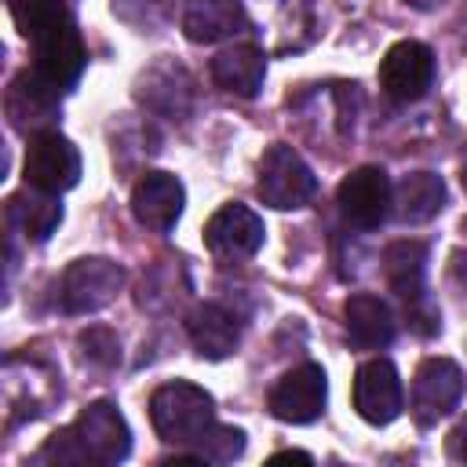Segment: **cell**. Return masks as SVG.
I'll return each mask as SVG.
<instances>
[{
  "label": "cell",
  "instance_id": "1",
  "mask_svg": "<svg viewBox=\"0 0 467 467\" xmlns=\"http://www.w3.org/2000/svg\"><path fill=\"white\" fill-rule=\"evenodd\" d=\"M18 33L33 44V69L58 91H69L88 62L77 22L62 0H7Z\"/></svg>",
  "mask_w": 467,
  "mask_h": 467
},
{
  "label": "cell",
  "instance_id": "2",
  "mask_svg": "<svg viewBox=\"0 0 467 467\" xmlns=\"http://www.w3.org/2000/svg\"><path fill=\"white\" fill-rule=\"evenodd\" d=\"M215 401L204 387L175 379L153 390L150 398V420L153 431L161 434V441L168 445H197L201 434L215 423Z\"/></svg>",
  "mask_w": 467,
  "mask_h": 467
},
{
  "label": "cell",
  "instance_id": "3",
  "mask_svg": "<svg viewBox=\"0 0 467 467\" xmlns=\"http://www.w3.org/2000/svg\"><path fill=\"white\" fill-rule=\"evenodd\" d=\"M314 190H317V179L292 146L274 142L263 153V161H259V197H263V204L281 208V212L303 208L314 197Z\"/></svg>",
  "mask_w": 467,
  "mask_h": 467
},
{
  "label": "cell",
  "instance_id": "4",
  "mask_svg": "<svg viewBox=\"0 0 467 467\" xmlns=\"http://www.w3.org/2000/svg\"><path fill=\"white\" fill-rule=\"evenodd\" d=\"M120 285H124V266L113 259L91 255V259H77L66 266L58 299L66 314H95L117 299Z\"/></svg>",
  "mask_w": 467,
  "mask_h": 467
},
{
  "label": "cell",
  "instance_id": "5",
  "mask_svg": "<svg viewBox=\"0 0 467 467\" xmlns=\"http://www.w3.org/2000/svg\"><path fill=\"white\" fill-rule=\"evenodd\" d=\"M22 175H26V186H36L47 193H66L80 182V153L66 135L36 131V135H29Z\"/></svg>",
  "mask_w": 467,
  "mask_h": 467
},
{
  "label": "cell",
  "instance_id": "6",
  "mask_svg": "<svg viewBox=\"0 0 467 467\" xmlns=\"http://www.w3.org/2000/svg\"><path fill=\"white\" fill-rule=\"evenodd\" d=\"M336 204H339V215H343L350 226H358V230H376V226L387 219L390 204H394V186H390V179H387L383 168L365 164V168H354V171L339 182Z\"/></svg>",
  "mask_w": 467,
  "mask_h": 467
},
{
  "label": "cell",
  "instance_id": "7",
  "mask_svg": "<svg viewBox=\"0 0 467 467\" xmlns=\"http://www.w3.org/2000/svg\"><path fill=\"white\" fill-rule=\"evenodd\" d=\"M73 434H77L88 463H99V467H113L131 452V431L113 401H91L73 420Z\"/></svg>",
  "mask_w": 467,
  "mask_h": 467
},
{
  "label": "cell",
  "instance_id": "8",
  "mask_svg": "<svg viewBox=\"0 0 467 467\" xmlns=\"http://www.w3.org/2000/svg\"><path fill=\"white\" fill-rule=\"evenodd\" d=\"M463 394V372L449 358H427L412 376V416L420 427L445 420Z\"/></svg>",
  "mask_w": 467,
  "mask_h": 467
},
{
  "label": "cell",
  "instance_id": "9",
  "mask_svg": "<svg viewBox=\"0 0 467 467\" xmlns=\"http://www.w3.org/2000/svg\"><path fill=\"white\" fill-rule=\"evenodd\" d=\"M325 398H328L325 368L321 365H299L270 387L266 405L281 423H314L325 412Z\"/></svg>",
  "mask_w": 467,
  "mask_h": 467
},
{
  "label": "cell",
  "instance_id": "10",
  "mask_svg": "<svg viewBox=\"0 0 467 467\" xmlns=\"http://www.w3.org/2000/svg\"><path fill=\"white\" fill-rule=\"evenodd\" d=\"M434 80V55L420 40H398L379 62V88L398 102H416Z\"/></svg>",
  "mask_w": 467,
  "mask_h": 467
},
{
  "label": "cell",
  "instance_id": "11",
  "mask_svg": "<svg viewBox=\"0 0 467 467\" xmlns=\"http://www.w3.org/2000/svg\"><path fill=\"white\" fill-rule=\"evenodd\" d=\"M58 88H51L36 69H22L4 99L7 120L15 131L22 135H36V131H51V124L58 120Z\"/></svg>",
  "mask_w": 467,
  "mask_h": 467
},
{
  "label": "cell",
  "instance_id": "12",
  "mask_svg": "<svg viewBox=\"0 0 467 467\" xmlns=\"http://www.w3.org/2000/svg\"><path fill=\"white\" fill-rule=\"evenodd\" d=\"M263 244V219L230 201L223 204L208 223H204V248L215 255V259H226V263H237V259H248L255 255Z\"/></svg>",
  "mask_w": 467,
  "mask_h": 467
},
{
  "label": "cell",
  "instance_id": "13",
  "mask_svg": "<svg viewBox=\"0 0 467 467\" xmlns=\"http://www.w3.org/2000/svg\"><path fill=\"white\" fill-rule=\"evenodd\" d=\"M401 379L387 358H372L354 372V409L365 423L387 427L401 412Z\"/></svg>",
  "mask_w": 467,
  "mask_h": 467
},
{
  "label": "cell",
  "instance_id": "14",
  "mask_svg": "<svg viewBox=\"0 0 467 467\" xmlns=\"http://www.w3.org/2000/svg\"><path fill=\"white\" fill-rule=\"evenodd\" d=\"M182 204H186V190L168 171H146L131 190V215L153 234H168L179 223Z\"/></svg>",
  "mask_w": 467,
  "mask_h": 467
},
{
  "label": "cell",
  "instance_id": "15",
  "mask_svg": "<svg viewBox=\"0 0 467 467\" xmlns=\"http://www.w3.org/2000/svg\"><path fill=\"white\" fill-rule=\"evenodd\" d=\"M4 212H7V226L15 234H22L26 241H47L62 223L58 193H47V190H36V186H26V190L11 193Z\"/></svg>",
  "mask_w": 467,
  "mask_h": 467
},
{
  "label": "cell",
  "instance_id": "16",
  "mask_svg": "<svg viewBox=\"0 0 467 467\" xmlns=\"http://www.w3.org/2000/svg\"><path fill=\"white\" fill-rule=\"evenodd\" d=\"M248 29V11L241 0H190L182 11V33L193 44H215Z\"/></svg>",
  "mask_w": 467,
  "mask_h": 467
},
{
  "label": "cell",
  "instance_id": "17",
  "mask_svg": "<svg viewBox=\"0 0 467 467\" xmlns=\"http://www.w3.org/2000/svg\"><path fill=\"white\" fill-rule=\"evenodd\" d=\"M263 77H266V51L255 44H234L212 58V80L237 99H255Z\"/></svg>",
  "mask_w": 467,
  "mask_h": 467
},
{
  "label": "cell",
  "instance_id": "18",
  "mask_svg": "<svg viewBox=\"0 0 467 467\" xmlns=\"http://www.w3.org/2000/svg\"><path fill=\"white\" fill-rule=\"evenodd\" d=\"M186 332H190L193 350H197L201 358H208V361L230 358V354L237 350V343H241V325H237V317H234L226 306H219V303H201V306L190 314Z\"/></svg>",
  "mask_w": 467,
  "mask_h": 467
},
{
  "label": "cell",
  "instance_id": "19",
  "mask_svg": "<svg viewBox=\"0 0 467 467\" xmlns=\"http://www.w3.org/2000/svg\"><path fill=\"white\" fill-rule=\"evenodd\" d=\"M383 277L390 285V292L398 299H405V306L427 299V244L423 241H394L383 252Z\"/></svg>",
  "mask_w": 467,
  "mask_h": 467
},
{
  "label": "cell",
  "instance_id": "20",
  "mask_svg": "<svg viewBox=\"0 0 467 467\" xmlns=\"http://www.w3.org/2000/svg\"><path fill=\"white\" fill-rule=\"evenodd\" d=\"M343 317H347V336L354 339V347L361 350H379L394 339L398 325H394V314L390 306L379 299V296H368V292H358L347 299L343 306Z\"/></svg>",
  "mask_w": 467,
  "mask_h": 467
},
{
  "label": "cell",
  "instance_id": "21",
  "mask_svg": "<svg viewBox=\"0 0 467 467\" xmlns=\"http://www.w3.org/2000/svg\"><path fill=\"white\" fill-rule=\"evenodd\" d=\"M190 77L175 62H157L139 80V102H146L161 117H186L190 109Z\"/></svg>",
  "mask_w": 467,
  "mask_h": 467
},
{
  "label": "cell",
  "instance_id": "22",
  "mask_svg": "<svg viewBox=\"0 0 467 467\" xmlns=\"http://www.w3.org/2000/svg\"><path fill=\"white\" fill-rule=\"evenodd\" d=\"M445 208V182L434 171H412L394 190V215L409 226L434 219Z\"/></svg>",
  "mask_w": 467,
  "mask_h": 467
},
{
  "label": "cell",
  "instance_id": "23",
  "mask_svg": "<svg viewBox=\"0 0 467 467\" xmlns=\"http://www.w3.org/2000/svg\"><path fill=\"white\" fill-rule=\"evenodd\" d=\"M241 452H244V431H237V427H219V423H212V427L201 434L197 449H193V456H197L201 463H230V460H237Z\"/></svg>",
  "mask_w": 467,
  "mask_h": 467
},
{
  "label": "cell",
  "instance_id": "24",
  "mask_svg": "<svg viewBox=\"0 0 467 467\" xmlns=\"http://www.w3.org/2000/svg\"><path fill=\"white\" fill-rule=\"evenodd\" d=\"M33 463H51V467H80V463H88V456H84V449H80V441H77V434H73V427H62V431H55L44 445H40V452L33 456Z\"/></svg>",
  "mask_w": 467,
  "mask_h": 467
},
{
  "label": "cell",
  "instance_id": "25",
  "mask_svg": "<svg viewBox=\"0 0 467 467\" xmlns=\"http://www.w3.org/2000/svg\"><path fill=\"white\" fill-rule=\"evenodd\" d=\"M113 15L142 33H153L157 26L168 22V0H113Z\"/></svg>",
  "mask_w": 467,
  "mask_h": 467
},
{
  "label": "cell",
  "instance_id": "26",
  "mask_svg": "<svg viewBox=\"0 0 467 467\" xmlns=\"http://www.w3.org/2000/svg\"><path fill=\"white\" fill-rule=\"evenodd\" d=\"M77 347H80V354H84L88 365L113 368V365L120 361V339H117L109 328H88V332H80Z\"/></svg>",
  "mask_w": 467,
  "mask_h": 467
},
{
  "label": "cell",
  "instance_id": "27",
  "mask_svg": "<svg viewBox=\"0 0 467 467\" xmlns=\"http://www.w3.org/2000/svg\"><path fill=\"white\" fill-rule=\"evenodd\" d=\"M445 452H449V460L467 463V416L452 427V434H449V441H445Z\"/></svg>",
  "mask_w": 467,
  "mask_h": 467
},
{
  "label": "cell",
  "instance_id": "28",
  "mask_svg": "<svg viewBox=\"0 0 467 467\" xmlns=\"http://www.w3.org/2000/svg\"><path fill=\"white\" fill-rule=\"evenodd\" d=\"M281 460H303V463H314V456H310V452H299V449H292V452H277L270 463H281Z\"/></svg>",
  "mask_w": 467,
  "mask_h": 467
},
{
  "label": "cell",
  "instance_id": "29",
  "mask_svg": "<svg viewBox=\"0 0 467 467\" xmlns=\"http://www.w3.org/2000/svg\"><path fill=\"white\" fill-rule=\"evenodd\" d=\"M409 7H416V11H434L438 4H445V0H405Z\"/></svg>",
  "mask_w": 467,
  "mask_h": 467
},
{
  "label": "cell",
  "instance_id": "30",
  "mask_svg": "<svg viewBox=\"0 0 467 467\" xmlns=\"http://www.w3.org/2000/svg\"><path fill=\"white\" fill-rule=\"evenodd\" d=\"M460 182H463V190H467V146H463V161H460Z\"/></svg>",
  "mask_w": 467,
  "mask_h": 467
}]
</instances>
